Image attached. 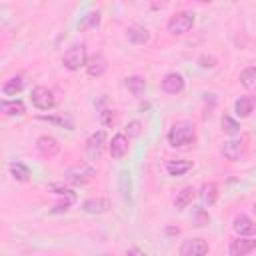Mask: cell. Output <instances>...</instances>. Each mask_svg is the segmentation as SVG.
<instances>
[{
	"label": "cell",
	"instance_id": "obj_1",
	"mask_svg": "<svg viewBox=\"0 0 256 256\" xmlns=\"http://www.w3.org/2000/svg\"><path fill=\"white\" fill-rule=\"evenodd\" d=\"M166 138H168V144H170L172 148H184V146L192 144L194 138H196L194 124L188 122V120H180V122L172 124V128L168 130Z\"/></svg>",
	"mask_w": 256,
	"mask_h": 256
},
{
	"label": "cell",
	"instance_id": "obj_2",
	"mask_svg": "<svg viewBox=\"0 0 256 256\" xmlns=\"http://www.w3.org/2000/svg\"><path fill=\"white\" fill-rule=\"evenodd\" d=\"M86 60H88L86 46H84V44H72V46L64 52L62 64H64V68H66V70L76 72V70H80L82 66H86Z\"/></svg>",
	"mask_w": 256,
	"mask_h": 256
},
{
	"label": "cell",
	"instance_id": "obj_3",
	"mask_svg": "<svg viewBox=\"0 0 256 256\" xmlns=\"http://www.w3.org/2000/svg\"><path fill=\"white\" fill-rule=\"evenodd\" d=\"M94 176H96V166H92L90 162L76 164V166H72L64 172V180L70 182V184H86Z\"/></svg>",
	"mask_w": 256,
	"mask_h": 256
},
{
	"label": "cell",
	"instance_id": "obj_4",
	"mask_svg": "<svg viewBox=\"0 0 256 256\" xmlns=\"http://www.w3.org/2000/svg\"><path fill=\"white\" fill-rule=\"evenodd\" d=\"M192 24H194V14L182 10V12H176L174 16H170L166 28H168V32L172 36H182L192 28Z\"/></svg>",
	"mask_w": 256,
	"mask_h": 256
},
{
	"label": "cell",
	"instance_id": "obj_5",
	"mask_svg": "<svg viewBox=\"0 0 256 256\" xmlns=\"http://www.w3.org/2000/svg\"><path fill=\"white\" fill-rule=\"evenodd\" d=\"M30 100H32V104H34L36 108H40V110H52V108L56 106V96H54V92H52L50 88H46V86H36V88L32 90V94H30Z\"/></svg>",
	"mask_w": 256,
	"mask_h": 256
},
{
	"label": "cell",
	"instance_id": "obj_6",
	"mask_svg": "<svg viewBox=\"0 0 256 256\" xmlns=\"http://www.w3.org/2000/svg\"><path fill=\"white\" fill-rule=\"evenodd\" d=\"M210 250L204 238H188L180 244V256H206Z\"/></svg>",
	"mask_w": 256,
	"mask_h": 256
},
{
	"label": "cell",
	"instance_id": "obj_7",
	"mask_svg": "<svg viewBox=\"0 0 256 256\" xmlns=\"http://www.w3.org/2000/svg\"><path fill=\"white\" fill-rule=\"evenodd\" d=\"M104 144H106V132L104 130H98V132H92L86 140V156L90 160H98L102 150H104Z\"/></svg>",
	"mask_w": 256,
	"mask_h": 256
},
{
	"label": "cell",
	"instance_id": "obj_8",
	"mask_svg": "<svg viewBox=\"0 0 256 256\" xmlns=\"http://www.w3.org/2000/svg\"><path fill=\"white\" fill-rule=\"evenodd\" d=\"M36 150L40 152V156H44V158L50 160V158H54L60 152V144H58V140L54 136L44 134V136H38L36 138Z\"/></svg>",
	"mask_w": 256,
	"mask_h": 256
},
{
	"label": "cell",
	"instance_id": "obj_9",
	"mask_svg": "<svg viewBox=\"0 0 256 256\" xmlns=\"http://www.w3.org/2000/svg\"><path fill=\"white\" fill-rule=\"evenodd\" d=\"M254 248H256V240L252 236H240L230 242L228 252H230V256H248Z\"/></svg>",
	"mask_w": 256,
	"mask_h": 256
},
{
	"label": "cell",
	"instance_id": "obj_10",
	"mask_svg": "<svg viewBox=\"0 0 256 256\" xmlns=\"http://www.w3.org/2000/svg\"><path fill=\"white\" fill-rule=\"evenodd\" d=\"M244 150H246V144H244V140H238V138H234V140H226V142L222 144V148H220V154H222L226 160H230V162H236V160H240V156L244 154Z\"/></svg>",
	"mask_w": 256,
	"mask_h": 256
},
{
	"label": "cell",
	"instance_id": "obj_11",
	"mask_svg": "<svg viewBox=\"0 0 256 256\" xmlns=\"http://www.w3.org/2000/svg\"><path fill=\"white\" fill-rule=\"evenodd\" d=\"M186 82H184V76L178 74V72H170L162 78V90L168 92V94H180L184 90Z\"/></svg>",
	"mask_w": 256,
	"mask_h": 256
},
{
	"label": "cell",
	"instance_id": "obj_12",
	"mask_svg": "<svg viewBox=\"0 0 256 256\" xmlns=\"http://www.w3.org/2000/svg\"><path fill=\"white\" fill-rule=\"evenodd\" d=\"M106 68H108V64H106V58H104L100 52L92 54V56L86 60V72H88L90 76H94V78L102 76V74L106 72Z\"/></svg>",
	"mask_w": 256,
	"mask_h": 256
},
{
	"label": "cell",
	"instance_id": "obj_13",
	"mask_svg": "<svg viewBox=\"0 0 256 256\" xmlns=\"http://www.w3.org/2000/svg\"><path fill=\"white\" fill-rule=\"evenodd\" d=\"M82 210L88 214H104L110 210V200L108 198H88L82 204Z\"/></svg>",
	"mask_w": 256,
	"mask_h": 256
},
{
	"label": "cell",
	"instance_id": "obj_14",
	"mask_svg": "<svg viewBox=\"0 0 256 256\" xmlns=\"http://www.w3.org/2000/svg\"><path fill=\"white\" fill-rule=\"evenodd\" d=\"M128 154V138L126 134H116L110 142V156L112 158H124Z\"/></svg>",
	"mask_w": 256,
	"mask_h": 256
},
{
	"label": "cell",
	"instance_id": "obj_15",
	"mask_svg": "<svg viewBox=\"0 0 256 256\" xmlns=\"http://www.w3.org/2000/svg\"><path fill=\"white\" fill-rule=\"evenodd\" d=\"M232 228H234V232H238L240 236H250V234H254V222H252V218L246 216V214L236 216L234 222H232Z\"/></svg>",
	"mask_w": 256,
	"mask_h": 256
},
{
	"label": "cell",
	"instance_id": "obj_16",
	"mask_svg": "<svg viewBox=\"0 0 256 256\" xmlns=\"http://www.w3.org/2000/svg\"><path fill=\"white\" fill-rule=\"evenodd\" d=\"M194 198H196V188L186 186V188H182V190L176 194V198H174V206H176L178 210H184L186 206H190V204L194 202Z\"/></svg>",
	"mask_w": 256,
	"mask_h": 256
},
{
	"label": "cell",
	"instance_id": "obj_17",
	"mask_svg": "<svg viewBox=\"0 0 256 256\" xmlns=\"http://www.w3.org/2000/svg\"><path fill=\"white\" fill-rule=\"evenodd\" d=\"M0 112H4L6 116H22L26 112V106L20 100H2L0 102Z\"/></svg>",
	"mask_w": 256,
	"mask_h": 256
},
{
	"label": "cell",
	"instance_id": "obj_18",
	"mask_svg": "<svg viewBox=\"0 0 256 256\" xmlns=\"http://www.w3.org/2000/svg\"><path fill=\"white\" fill-rule=\"evenodd\" d=\"M252 110H254V98H252V96H240V98L234 102V112H236L240 118L250 116Z\"/></svg>",
	"mask_w": 256,
	"mask_h": 256
},
{
	"label": "cell",
	"instance_id": "obj_19",
	"mask_svg": "<svg viewBox=\"0 0 256 256\" xmlns=\"http://www.w3.org/2000/svg\"><path fill=\"white\" fill-rule=\"evenodd\" d=\"M190 168H192V162L190 160H170V162H166V172L170 176H182Z\"/></svg>",
	"mask_w": 256,
	"mask_h": 256
},
{
	"label": "cell",
	"instance_id": "obj_20",
	"mask_svg": "<svg viewBox=\"0 0 256 256\" xmlns=\"http://www.w3.org/2000/svg\"><path fill=\"white\" fill-rule=\"evenodd\" d=\"M126 34H128V40L134 44H146L150 40V32L144 26H130Z\"/></svg>",
	"mask_w": 256,
	"mask_h": 256
},
{
	"label": "cell",
	"instance_id": "obj_21",
	"mask_svg": "<svg viewBox=\"0 0 256 256\" xmlns=\"http://www.w3.org/2000/svg\"><path fill=\"white\" fill-rule=\"evenodd\" d=\"M22 88H24V78H22V76H12V78H8V80L4 82L2 92H4L6 96H16V94L22 92Z\"/></svg>",
	"mask_w": 256,
	"mask_h": 256
},
{
	"label": "cell",
	"instance_id": "obj_22",
	"mask_svg": "<svg viewBox=\"0 0 256 256\" xmlns=\"http://www.w3.org/2000/svg\"><path fill=\"white\" fill-rule=\"evenodd\" d=\"M126 88L134 96H142L144 90H146V80L142 76H130V78H126Z\"/></svg>",
	"mask_w": 256,
	"mask_h": 256
},
{
	"label": "cell",
	"instance_id": "obj_23",
	"mask_svg": "<svg viewBox=\"0 0 256 256\" xmlns=\"http://www.w3.org/2000/svg\"><path fill=\"white\" fill-rule=\"evenodd\" d=\"M240 84L246 90H254L256 88V68L254 66H248L246 70L240 72Z\"/></svg>",
	"mask_w": 256,
	"mask_h": 256
},
{
	"label": "cell",
	"instance_id": "obj_24",
	"mask_svg": "<svg viewBox=\"0 0 256 256\" xmlns=\"http://www.w3.org/2000/svg\"><path fill=\"white\" fill-rule=\"evenodd\" d=\"M10 176H12L14 180H18V182H26L28 176H30V170H28V166L22 164V162H12V164H10Z\"/></svg>",
	"mask_w": 256,
	"mask_h": 256
},
{
	"label": "cell",
	"instance_id": "obj_25",
	"mask_svg": "<svg viewBox=\"0 0 256 256\" xmlns=\"http://www.w3.org/2000/svg\"><path fill=\"white\" fill-rule=\"evenodd\" d=\"M202 198L206 200V204H214L218 200V184L216 182H208L202 186Z\"/></svg>",
	"mask_w": 256,
	"mask_h": 256
},
{
	"label": "cell",
	"instance_id": "obj_26",
	"mask_svg": "<svg viewBox=\"0 0 256 256\" xmlns=\"http://www.w3.org/2000/svg\"><path fill=\"white\" fill-rule=\"evenodd\" d=\"M220 124H222V130H224L226 134H230V136L238 134V130H240V124H238L234 118H230V116H222Z\"/></svg>",
	"mask_w": 256,
	"mask_h": 256
},
{
	"label": "cell",
	"instance_id": "obj_27",
	"mask_svg": "<svg viewBox=\"0 0 256 256\" xmlns=\"http://www.w3.org/2000/svg\"><path fill=\"white\" fill-rule=\"evenodd\" d=\"M120 190H122V196L126 200H130V174L128 172L120 174Z\"/></svg>",
	"mask_w": 256,
	"mask_h": 256
},
{
	"label": "cell",
	"instance_id": "obj_28",
	"mask_svg": "<svg viewBox=\"0 0 256 256\" xmlns=\"http://www.w3.org/2000/svg\"><path fill=\"white\" fill-rule=\"evenodd\" d=\"M50 190H52L54 194H60V196H66L70 204H72V202H76V194H74V192H72L70 188H64V186H56V184H54V186H50Z\"/></svg>",
	"mask_w": 256,
	"mask_h": 256
},
{
	"label": "cell",
	"instance_id": "obj_29",
	"mask_svg": "<svg viewBox=\"0 0 256 256\" xmlns=\"http://www.w3.org/2000/svg\"><path fill=\"white\" fill-rule=\"evenodd\" d=\"M114 120H116L114 110L106 108V110H102V112H100V122H102L104 126H112V124H114Z\"/></svg>",
	"mask_w": 256,
	"mask_h": 256
},
{
	"label": "cell",
	"instance_id": "obj_30",
	"mask_svg": "<svg viewBox=\"0 0 256 256\" xmlns=\"http://www.w3.org/2000/svg\"><path fill=\"white\" fill-rule=\"evenodd\" d=\"M140 134V122H130L128 124V136H138Z\"/></svg>",
	"mask_w": 256,
	"mask_h": 256
},
{
	"label": "cell",
	"instance_id": "obj_31",
	"mask_svg": "<svg viewBox=\"0 0 256 256\" xmlns=\"http://www.w3.org/2000/svg\"><path fill=\"white\" fill-rule=\"evenodd\" d=\"M214 62H216V58H212V56H208V58L202 56V58H200V66H202V68H212Z\"/></svg>",
	"mask_w": 256,
	"mask_h": 256
},
{
	"label": "cell",
	"instance_id": "obj_32",
	"mask_svg": "<svg viewBox=\"0 0 256 256\" xmlns=\"http://www.w3.org/2000/svg\"><path fill=\"white\" fill-rule=\"evenodd\" d=\"M208 220H210L208 214H206L204 210H200V212H198V224H196V226H204V224H208Z\"/></svg>",
	"mask_w": 256,
	"mask_h": 256
},
{
	"label": "cell",
	"instance_id": "obj_33",
	"mask_svg": "<svg viewBox=\"0 0 256 256\" xmlns=\"http://www.w3.org/2000/svg\"><path fill=\"white\" fill-rule=\"evenodd\" d=\"M98 22H100V14H98V12H92V14H88V22H86V24L94 26V24H98Z\"/></svg>",
	"mask_w": 256,
	"mask_h": 256
},
{
	"label": "cell",
	"instance_id": "obj_34",
	"mask_svg": "<svg viewBox=\"0 0 256 256\" xmlns=\"http://www.w3.org/2000/svg\"><path fill=\"white\" fill-rule=\"evenodd\" d=\"M126 256H148V254L140 248H130V250H126Z\"/></svg>",
	"mask_w": 256,
	"mask_h": 256
},
{
	"label": "cell",
	"instance_id": "obj_35",
	"mask_svg": "<svg viewBox=\"0 0 256 256\" xmlns=\"http://www.w3.org/2000/svg\"><path fill=\"white\" fill-rule=\"evenodd\" d=\"M102 256H112V254H102Z\"/></svg>",
	"mask_w": 256,
	"mask_h": 256
}]
</instances>
